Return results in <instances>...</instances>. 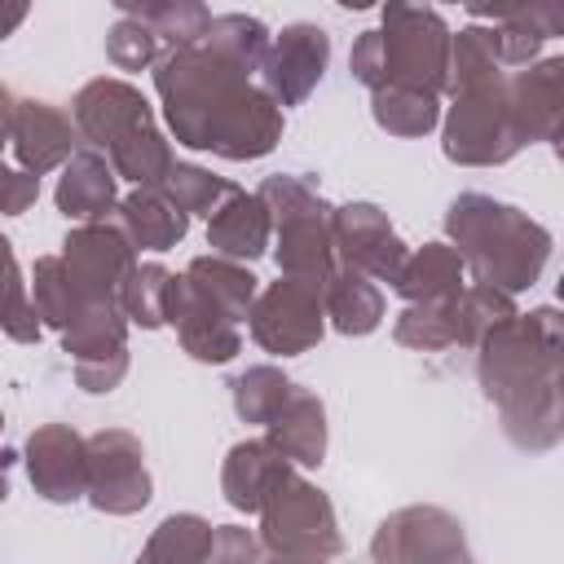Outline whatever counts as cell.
Masks as SVG:
<instances>
[{
    "label": "cell",
    "instance_id": "obj_15",
    "mask_svg": "<svg viewBox=\"0 0 564 564\" xmlns=\"http://www.w3.org/2000/svg\"><path fill=\"white\" fill-rule=\"evenodd\" d=\"M330 242L344 247V260L352 273H370V278H383V282H397L401 264H405V247L401 238L388 229L383 212L370 207V203H352V207H339L330 216Z\"/></svg>",
    "mask_w": 564,
    "mask_h": 564
},
{
    "label": "cell",
    "instance_id": "obj_33",
    "mask_svg": "<svg viewBox=\"0 0 564 564\" xmlns=\"http://www.w3.org/2000/svg\"><path fill=\"white\" fill-rule=\"evenodd\" d=\"M397 339L410 348H445L458 339L454 322V300L449 304H410L397 322Z\"/></svg>",
    "mask_w": 564,
    "mask_h": 564
},
{
    "label": "cell",
    "instance_id": "obj_7",
    "mask_svg": "<svg viewBox=\"0 0 564 564\" xmlns=\"http://www.w3.org/2000/svg\"><path fill=\"white\" fill-rule=\"evenodd\" d=\"M445 75H449V31L441 13L419 4H388L379 26V88H419L436 97Z\"/></svg>",
    "mask_w": 564,
    "mask_h": 564
},
{
    "label": "cell",
    "instance_id": "obj_28",
    "mask_svg": "<svg viewBox=\"0 0 564 564\" xmlns=\"http://www.w3.org/2000/svg\"><path fill=\"white\" fill-rule=\"evenodd\" d=\"M167 300H172V273L163 264H141L119 286V308L141 326H163L167 322Z\"/></svg>",
    "mask_w": 564,
    "mask_h": 564
},
{
    "label": "cell",
    "instance_id": "obj_11",
    "mask_svg": "<svg viewBox=\"0 0 564 564\" xmlns=\"http://www.w3.org/2000/svg\"><path fill=\"white\" fill-rule=\"evenodd\" d=\"M62 269H66L70 286H75V295H79V308L84 304H119V286L137 269L132 264V242L115 225H101V220L97 225H79L66 238Z\"/></svg>",
    "mask_w": 564,
    "mask_h": 564
},
{
    "label": "cell",
    "instance_id": "obj_17",
    "mask_svg": "<svg viewBox=\"0 0 564 564\" xmlns=\"http://www.w3.org/2000/svg\"><path fill=\"white\" fill-rule=\"evenodd\" d=\"M13 150H18V163L40 181V172L70 159V150H75L70 119L62 110H53L48 101H18L13 106Z\"/></svg>",
    "mask_w": 564,
    "mask_h": 564
},
{
    "label": "cell",
    "instance_id": "obj_24",
    "mask_svg": "<svg viewBox=\"0 0 564 564\" xmlns=\"http://www.w3.org/2000/svg\"><path fill=\"white\" fill-rule=\"evenodd\" d=\"M322 304H326V313L335 317V326H339L344 335H366V330H375L379 317H383V295H379L361 273H352V269L330 273V278L322 282Z\"/></svg>",
    "mask_w": 564,
    "mask_h": 564
},
{
    "label": "cell",
    "instance_id": "obj_8",
    "mask_svg": "<svg viewBox=\"0 0 564 564\" xmlns=\"http://www.w3.org/2000/svg\"><path fill=\"white\" fill-rule=\"evenodd\" d=\"M524 145L516 101H511V75H489L476 84H463L454 93V110L445 119V154L458 163H502Z\"/></svg>",
    "mask_w": 564,
    "mask_h": 564
},
{
    "label": "cell",
    "instance_id": "obj_2",
    "mask_svg": "<svg viewBox=\"0 0 564 564\" xmlns=\"http://www.w3.org/2000/svg\"><path fill=\"white\" fill-rule=\"evenodd\" d=\"M480 379L498 401L511 441L529 445V427L542 423L546 445L560 436V322L555 308L507 317L480 339Z\"/></svg>",
    "mask_w": 564,
    "mask_h": 564
},
{
    "label": "cell",
    "instance_id": "obj_23",
    "mask_svg": "<svg viewBox=\"0 0 564 564\" xmlns=\"http://www.w3.org/2000/svg\"><path fill=\"white\" fill-rule=\"evenodd\" d=\"M119 220H123V238L132 247H150V251H167L185 234V212L159 189L128 194L119 207Z\"/></svg>",
    "mask_w": 564,
    "mask_h": 564
},
{
    "label": "cell",
    "instance_id": "obj_26",
    "mask_svg": "<svg viewBox=\"0 0 564 564\" xmlns=\"http://www.w3.org/2000/svg\"><path fill=\"white\" fill-rule=\"evenodd\" d=\"M207 560H212V524L198 516H172L154 529L137 564H207Z\"/></svg>",
    "mask_w": 564,
    "mask_h": 564
},
{
    "label": "cell",
    "instance_id": "obj_12",
    "mask_svg": "<svg viewBox=\"0 0 564 564\" xmlns=\"http://www.w3.org/2000/svg\"><path fill=\"white\" fill-rule=\"evenodd\" d=\"M84 458H88L84 494H93V507L128 516L150 502V476L141 463V445L128 432H97L84 445Z\"/></svg>",
    "mask_w": 564,
    "mask_h": 564
},
{
    "label": "cell",
    "instance_id": "obj_10",
    "mask_svg": "<svg viewBox=\"0 0 564 564\" xmlns=\"http://www.w3.org/2000/svg\"><path fill=\"white\" fill-rule=\"evenodd\" d=\"M370 555L375 564H471L463 524L436 507H410L383 520Z\"/></svg>",
    "mask_w": 564,
    "mask_h": 564
},
{
    "label": "cell",
    "instance_id": "obj_34",
    "mask_svg": "<svg viewBox=\"0 0 564 564\" xmlns=\"http://www.w3.org/2000/svg\"><path fill=\"white\" fill-rule=\"evenodd\" d=\"M154 53H159L154 31H150L145 22H137V18H128V13H123V18L110 26V35H106V57H110L119 70H137V66L154 62Z\"/></svg>",
    "mask_w": 564,
    "mask_h": 564
},
{
    "label": "cell",
    "instance_id": "obj_25",
    "mask_svg": "<svg viewBox=\"0 0 564 564\" xmlns=\"http://www.w3.org/2000/svg\"><path fill=\"white\" fill-rule=\"evenodd\" d=\"M198 44L212 48L216 57L242 66V70H256V66L264 62V53H269V31H264V22H256V18L220 13V18L207 22V31H203Z\"/></svg>",
    "mask_w": 564,
    "mask_h": 564
},
{
    "label": "cell",
    "instance_id": "obj_35",
    "mask_svg": "<svg viewBox=\"0 0 564 564\" xmlns=\"http://www.w3.org/2000/svg\"><path fill=\"white\" fill-rule=\"evenodd\" d=\"M256 555H260V546L247 529H238V524L212 529V560L216 564H256Z\"/></svg>",
    "mask_w": 564,
    "mask_h": 564
},
{
    "label": "cell",
    "instance_id": "obj_9",
    "mask_svg": "<svg viewBox=\"0 0 564 564\" xmlns=\"http://www.w3.org/2000/svg\"><path fill=\"white\" fill-rule=\"evenodd\" d=\"M264 542L278 555H308V560H335L339 555V533L330 502L322 489L286 476L269 498H264Z\"/></svg>",
    "mask_w": 564,
    "mask_h": 564
},
{
    "label": "cell",
    "instance_id": "obj_4",
    "mask_svg": "<svg viewBox=\"0 0 564 564\" xmlns=\"http://www.w3.org/2000/svg\"><path fill=\"white\" fill-rule=\"evenodd\" d=\"M75 128L84 132V141L110 154L119 176L137 181L141 189L159 185L172 167L167 141L154 132L145 97L123 79H93L75 97Z\"/></svg>",
    "mask_w": 564,
    "mask_h": 564
},
{
    "label": "cell",
    "instance_id": "obj_30",
    "mask_svg": "<svg viewBox=\"0 0 564 564\" xmlns=\"http://www.w3.org/2000/svg\"><path fill=\"white\" fill-rule=\"evenodd\" d=\"M286 392H291V383L282 379V370L256 366V370H247V375L234 383V405H238V414H242L247 423H264V427H269V419L282 410Z\"/></svg>",
    "mask_w": 564,
    "mask_h": 564
},
{
    "label": "cell",
    "instance_id": "obj_32",
    "mask_svg": "<svg viewBox=\"0 0 564 564\" xmlns=\"http://www.w3.org/2000/svg\"><path fill=\"white\" fill-rule=\"evenodd\" d=\"M0 326H4L13 339H22V344L40 335L35 304H31V300H26V291H22V278H18V264H13L9 238H0Z\"/></svg>",
    "mask_w": 564,
    "mask_h": 564
},
{
    "label": "cell",
    "instance_id": "obj_29",
    "mask_svg": "<svg viewBox=\"0 0 564 564\" xmlns=\"http://www.w3.org/2000/svg\"><path fill=\"white\" fill-rule=\"evenodd\" d=\"M375 119H379V128H388L397 137H419L436 123V97L419 93V88H379Z\"/></svg>",
    "mask_w": 564,
    "mask_h": 564
},
{
    "label": "cell",
    "instance_id": "obj_20",
    "mask_svg": "<svg viewBox=\"0 0 564 564\" xmlns=\"http://www.w3.org/2000/svg\"><path fill=\"white\" fill-rule=\"evenodd\" d=\"M207 238H212V247H216L220 256H229V260H251V256H260L264 242H269V212H264V203H260L256 194L234 189V194L225 198V207H216V212L207 216Z\"/></svg>",
    "mask_w": 564,
    "mask_h": 564
},
{
    "label": "cell",
    "instance_id": "obj_40",
    "mask_svg": "<svg viewBox=\"0 0 564 564\" xmlns=\"http://www.w3.org/2000/svg\"><path fill=\"white\" fill-rule=\"evenodd\" d=\"M273 564H330V560H308V555H278Z\"/></svg>",
    "mask_w": 564,
    "mask_h": 564
},
{
    "label": "cell",
    "instance_id": "obj_3",
    "mask_svg": "<svg viewBox=\"0 0 564 564\" xmlns=\"http://www.w3.org/2000/svg\"><path fill=\"white\" fill-rule=\"evenodd\" d=\"M256 278L229 260H194L185 278H172L167 322L181 330L198 361H229L238 352V322L247 317Z\"/></svg>",
    "mask_w": 564,
    "mask_h": 564
},
{
    "label": "cell",
    "instance_id": "obj_21",
    "mask_svg": "<svg viewBox=\"0 0 564 564\" xmlns=\"http://www.w3.org/2000/svg\"><path fill=\"white\" fill-rule=\"evenodd\" d=\"M57 207L70 216V220H84V225H97L110 207H115V172L101 154L93 150H79L70 154L66 163V176L57 185Z\"/></svg>",
    "mask_w": 564,
    "mask_h": 564
},
{
    "label": "cell",
    "instance_id": "obj_37",
    "mask_svg": "<svg viewBox=\"0 0 564 564\" xmlns=\"http://www.w3.org/2000/svg\"><path fill=\"white\" fill-rule=\"evenodd\" d=\"M352 75L370 88H379V31H361V40L352 44V57H348Z\"/></svg>",
    "mask_w": 564,
    "mask_h": 564
},
{
    "label": "cell",
    "instance_id": "obj_14",
    "mask_svg": "<svg viewBox=\"0 0 564 564\" xmlns=\"http://www.w3.org/2000/svg\"><path fill=\"white\" fill-rule=\"evenodd\" d=\"M326 57H330L326 31L313 22H291L278 40H269V53L260 62L269 101L273 106H300L313 93V84L322 79Z\"/></svg>",
    "mask_w": 564,
    "mask_h": 564
},
{
    "label": "cell",
    "instance_id": "obj_6",
    "mask_svg": "<svg viewBox=\"0 0 564 564\" xmlns=\"http://www.w3.org/2000/svg\"><path fill=\"white\" fill-rule=\"evenodd\" d=\"M256 198L278 220V264L286 269V278L322 291V282L335 273L330 269V247H335L330 207L300 176H269Z\"/></svg>",
    "mask_w": 564,
    "mask_h": 564
},
{
    "label": "cell",
    "instance_id": "obj_1",
    "mask_svg": "<svg viewBox=\"0 0 564 564\" xmlns=\"http://www.w3.org/2000/svg\"><path fill=\"white\" fill-rule=\"evenodd\" d=\"M172 132L194 150L225 159H260L282 132V115L269 93L247 84V70L216 57L212 48H176L154 70Z\"/></svg>",
    "mask_w": 564,
    "mask_h": 564
},
{
    "label": "cell",
    "instance_id": "obj_31",
    "mask_svg": "<svg viewBox=\"0 0 564 564\" xmlns=\"http://www.w3.org/2000/svg\"><path fill=\"white\" fill-rule=\"evenodd\" d=\"M238 185L203 172V167H185V163H172L167 176H163V194L181 207V212H216V198H229Z\"/></svg>",
    "mask_w": 564,
    "mask_h": 564
},
{
    "label": "cell",
    "instance_id": "obj_27",
    "mask_svg": "<svg viewBox=\"0 0 564 564\" xmlns=\"http://www.w3.org/2000/svg\"><path fill=\"white\" fill-rule=\"evenodd\" d=\"M128 18H137V22H145L150 31H154V40H167L172 44V53L176 48H194L198 40H203V31H207V22H212V13L203 9V4H119Z\"/></svg>",
    "mask_w": 564,
    "mask_h": 564
},
{
    "label": "cell",
    "instance_id": "obj_18",
    "mask_svg": "<svg viewBox=\"0 0 564 564\" xmlns=\"http://www.w3.org/2000/svg\"><path fill=\"white\" fill-rule=\"evenodd\" d=\"M269 445L300 463V467H317L322 463V449H326V423H322V401L304 388L291 383L282 410L269 419Z\"/></svg>",
    "mask_w": 564,
    "mask_h": 564
},
{
    "label": "cell",
    "instance_id": "obj_16",
    "mask_svg": "<svg viewBox=\"0 0 564 564\" xmlns=\"http://www.w3.org/2000/svg\"><path fill=\"white\" fill-rule=\"evenodd\" d=\"M26 467L35 489L48 502H70L88 489V458H84V441L70 427H40L26 445Z\"/></svg>",
    "mask_w": 564,
    "mask_h": 564
},
{
    "label": "cell",
    "instance_id": "obj_22",
    "mask_svg": "<svg viewBox=\"0 0 564 564\" xmlns=\"http://www.w3.org/2000/svg\"><path fill=\"white\" fill-rule=\"evenodd\" d=\"M458 278H463V256L454 247L427 242L419 256H405L392 286L410 304H449V300H458Z\"/></svg>",
    "mask_w": 564,
    "mask_h": 564
},
{
    "label": "cell",
    "instance_id": "obj_39",
    "mask_svg": "<svg viewBox=\"0 0 564 564\" xmlns=\"http://www.w3.org/2000/svg\"><path fill=\"white\" fill-rule=\"evenodd\" d=\"M4 137H13V97L0 88V145H4Z\"/></svg>",
    "mask_w": 564,
    "mask_h": 564
},
{
    "label": "cell",
    "instance_id": "obj_41",
    "mask_svg": "<svg viewBox=\"0 0 564 564\" xmlns=\"http://www.w3.org/2000/svg\"><path fill=\"white\" fill-rule=\"evenodd\" d=\"M4 494H9V476H4V458H0V502H4Z\"/></svg>",
    "mask_w": 564,
    "mask_h": 564
},
{
    "label": "cell",
    "instance_id": "obj_38",
    "mask_svg": "<svg viewBox=\"0 0 564 564\" xmlns=\"http://www.w3.org/2000/svg\"><path fill=\"white\" fill-rule=\"evenodd\" d=\"M22 18H26V4H0V40L13 35L22 26Z\"/></svg>",
    "mask_w": 564,
    "mask_h": 564
},
{
    "label": "cell",
    "instance_id": "obj_5",
    "mask_svg": "<svg viewBox=\"0 0 564 564\" xmlns=\"http://www.w3.org/2000/svg\"><path fill=\"white\" fill-rule=\"evenodd\" d=\"M449 234L480 273V286H507V291L529 286L551 247V238L529 216L485 194H463L449 207Z\"/></svg>",
    "mask_w": 564,
    "mask_h": 564
},
{
    "label": "cell",
    "instance_id": "obj_36",
    "mask_svg": "<svg viewBox=\"0 0 564 564\" xmlns=\"http://www.w3.org/2000/svg\"><path fill=\"white\" fill-rule=\"evenodd\" d=\"M35 194H40V181L31 172H13V167L0 163V212L18 216L35 203Z\"/></svg>",
    "mask_w": 564,
    "mask_h": 564
},
{
    "label": "cell",
    "instance_id": "obj_13",
    "mask_svg": "<svg viewBox=\"0 0 564 564\" xmlns=\"http://www.w3.org/2000/svg\"><path fill=\"white\" fill-rule=\"evenodd\" d=\"M247 317H251L256 344H264L269 352H282V357L304 352L322 335V291L308 282H295V278L273 282Z\"/></svg>",
    "mask_w": 564,
    "mask_h": 564
},
{
    "label": "cell",
    "instance_id": "obj_19",
    "mask_svg": "<svg viewBox=\"0 0 564 564\" xmlns=\"http://www.w3.org/2000/svg\"><path fill=\"white\" fill-rule=\"evenodd\" d=\"M286 458L269 445V441H247V445H234L229 463H225V494L234 507L242 511H260L264 498L286 480Z\"/></svg>",
    "mask_w": 564,
    "mask_h": 564
}]
</instances>
